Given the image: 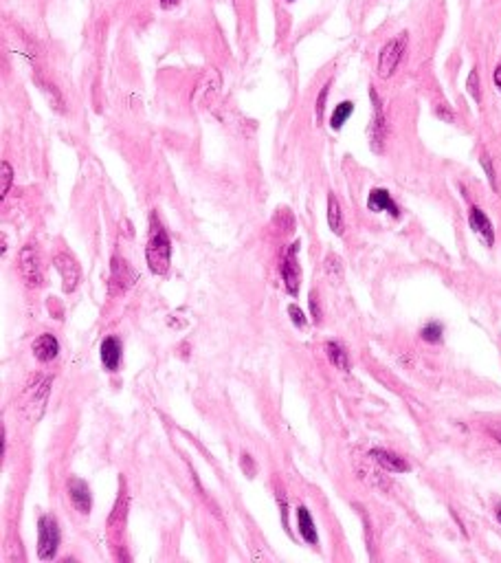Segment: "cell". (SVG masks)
I'll return each instance as SVG.
<instances>
[{"instance_id": "cell-17", "label": "cell", "mask_w": 501, "mask_h": 563, "mask_svg": "<svg viewBox=\"0 0 501 563\" xmlns=\"http://www.w3.org/2000/svg\"><path fill=\"white\" fill-rule=\"evenodd\" d=\"M112 282H116V284L121 282V289L130 286V282H132L130 267L126 264V260H121V258H114L112 260Z\"/></svg>"}, {"instance_id": "cell-1", "label": "cell", "mask_w": 501, "mask_h": 563, "mask_svg": "<svg viewBox=\"0 0 501 563\" xmlns=\"http://www.w3.org/2000/svg\"><path fill=\"white\" fill-rule=\"evenodd\" d=\"M152 236H149L145 258H147V267L154 275H165L170 269V258H172V242L167 238L165 229L161 227L159 218L152 216Z\"/></svg>"}, {"instance_id": "cell-5", "label": "cell", "mask_w": 501, "mask_h": 563, "mask_svg": "<svg viewBox=\"0 0 501 563\" xmlns=\"http://www.w3.org/2000/svg\"><path fill=\"white\" fill-rule=\"evenodd\" d=\"M53 264H55V269H58V273L62 277L64 293H73L77 289V284H79V279H81V269H79V264L75 262V258L69 256V253H58Z\"/></svg>"}, {"instance_id": "cell-13", "label": "cell", "mask_w": 501, "mask_h": 563, "mask_svg": "<svg viewBox=\"0 0 501 563\" xmlns=\"http://www.w3.org/2000/svg\"><path fill=\"white\" fill-rule=\"evenodd\" d=\"M367 207H370L372 211H389L394 218L400 216V209L392 201L389 192L387 190H380V187H376V190L370 192V198H367Z\"/></svg>"}, {"instance_id": "cell-24", "label": "cell", "mask_w": 501, "mask_h": 563, "mask_svg": "<svg viewBox=\"0 0 501 563\" xmlns=\"http://www.w3.org/2000/svg\"><path fill=\"white\" fill-rule=\"evenodd\" d=\"M466 88H469L471 97L475 99V102H479L481 99V93H479V79H477V71H471L469 75V81H466Z\"/></svg>"}, {"instance_id": "cell-28", "label": "cell", "mask_w": 501, "mask_h": 563, "mask_svg": "<svg viewBox=\"0 0 501 563\" xmlns=\"http://www.w3.org/2000/svg\"><path fill=\"white\" fill-rule=\"evenodd\" d=\"M240 465H244V469H246V475H248V477H253V475H255V467H253V462H250V456H248V453H242Z\"/></svg>"}, {"instance_id": "cell-25", "label": "cell", "mask_w": 501, "mask_h": 563, "mask_svg": "<svg viewBox=\"0 0 501 563\" xmlns=\"http://www.w3.org/2000/svg\"><path fill=\"white\" fill-rule=\"evenodd\" d=\"M288 314H290V319H293V324L297 328H304L306 326V317H304V312H302V308H299V306L290 304L288 306Z\"/></svg>"}, {"instance_id": "cell-2", "label": "cell", "mask_w": 501, "mask_h": 563, "mask_svg": "<svg viewBox=\"0 0 501 563\" xmlns=\"http://www.w3.org/2000/svg\"><path fill=\"white\" fill-rule=\"evenodd\" d=\"M60 548V526L55 517L42 515L38 522V557L42 561L53 559Z\"/></svg>"}, {"instance_id": "cell-8", "label": "cell", "mask_w": 501, "mask_h": 563, "mask_svg": "<svg viewBox=\"0 0 501 563\" xmlns=\"http://www.w3.org/2000/svg\"><path fill=\"white\" fill-rule=\"evenodd\" d=\"M372 102H374V119H372V126H370V139H372L374 152H380L382 150V141H385L387 126H385V114H382L376 91H372Z\"/></svg>"}, {"instance_id": "cell-6", "label": "cell", "mask_w": 501, "mask_h": 563, "mask_svg": "<svg viewBox=\"0 0 501 563\" xmlns=\"http://www.w3.org/2000/svg\"><path fill=\"white\" fill-rule=\"evenodd\" d=\"M20 273L27 282V286H40L42 284V271H40V260L38 251L33 244H25L20 251Z\"/></svg>"}, {"instance_id": "cell-23", "label": "cell", "mask_w": 501, "mask_h": 563, "mask_svg": "<svg viewBox=\"0 0 501 563\" xmlns=\"http://www.w3.org/2000/svg\"><path fill=\"white\" fill-rule=\"evenodd\" d=\"M308 304H310V312H312V317H314V322L316 324H321V306H319V295H316V291H312L310 293V297H308Z\"/></svg>"}, {"instance_id": "cell-10", "label": "cell", "mask_w": 501, "mask_h": 563, "mask_svg": "<svg viewBox=\"0 0 501 563\" xmlns=\"http://www.w3.org/2000/svg\"><path fill=\"white\" fill-rule=\"evenodd\" d=\"M58 352H60V343L51 333H44V335L36 337V341H33V357H36L38 361H42V363L53 361L58 357Z\"/></svg>"}, {"instance_id": "cell-19", "label": "cell", "mask_w": 501, "mask_h": 563, "mask_svg": "<svg viewBox=\"0 0 501 563\" xmlns=\"http://www.w3.org/2000/svg\"><path fill=\"white\" fill-rule=\"evenodd\" d=\"M422 339L429 341V343H440L442 341V335H444V328L442 324H436V322H431L422 328Z\"/></svg>"}, {"instance_id": "cell-27", "label": "cell", "mask_w": 501, "mask_h": 563, "mask_svg": "<svg viewBox=\"0 0 501 563\" xmlns=\"http://www.w3.org/2000/svg\"><path fill=\"white\" fill-rule=\"evenodd\" d=\"M328 91H330V84H326L319 93V99H316V119L321 121L323 117V106H326V97H328Z\"/></svg>"}, {"instance_id": "cell-32", "label": "cell", "mask_w": 501, "mask_h": 563, "mask_svg": "<svg viewBox=\"0 0 501 563\" xmlns=\"http://www.w3.org/2000/svg\"><path fill=\"white\" fill-rule=\"evenodd\" d=\"M497 519H499V522H501V508H499V510H497Z\"/></svg>"}, {"instance_id": "cell-4", "label": "cell", "mask_w": 501, "mask_h": 563, "mask_svg": "<svg viewBox=\"0 0 501 563\" xmlns=\"http://www.w3.org/2000/svg\"><path fill=\"white\" fill-rule=\"evenodd\" d=\"M297 251H299V242L288 246V253L283 256V262H281L283 284H286V291L295 297L299 293V286H302V269H299V262H297Z\"/></svg>"}, {"instance_id": "cell-7", "label": "cell", "mask_w": 501, "mask_h": 563, "mask_svg": "<svg viewBox=\"0 0 501 563\" xmlns=\"http://www.w3.org/2000/svg\"><path fill=\"white\" fill-rule=\"evenodd\" d=\"M69 495H71L73 506L79 512H84V515H88L91 506H93V495H91L88 484L84 482V479H79V477H71L69 479Z\"/></svg>"}, {"instance_id": "cell-33", "label": "cell", "mask_w": 501, "mask_h": 563, "mask_svg": "<svg viewBox=\"0 0 501 563\" xmlns=\"http://www.w3.org/2000/svg\"><path fill=\"white\" fill-rule=\"evenodd\" d=\"M288 3H293V0H288Z\"/></svg>"}, {"instance_id": "cell-29", "label": "cell", "mask_w": 501, "mask_h": 563, "mask_svg": "<svg viewBox=\"0 0 501 563\" xmlns=\"http://www.w3.org/2000/svg\"><path fill=\"white\" fill-rule=\"evenodd\" d=\"M178 5V0H161V7L163 9H172V7H176Z\"/></svg>"}, {"instance_id": "cell-18", "label": "cell", "mask_w": 501, "mask_h": 563, "mask_svg": "<svg viewBox=\"0 0 501 563\" xmlns=\"http://www.w3.org/2000/svg\"><path fill=\"white\" fill-rule=\"evenodd\" d=\"M354 112V104L352 102H341L337 108H334V112H332V117H330V126L334 128V130H339L347 119H349V114Z\"/></svg>"}, {"instance_id": "cell-16", "label": "cell", "mask_w": 501, "mask_h": 563, "mask_svg": "<svg viewBox=\"0 0 501 563\" xmlns=\"http://www.w3.org/2000/svg\"><path fill=\"white\" fill-rule=\"evenodd\" d=\"M328 225L337 236L343 234V213H341V205L332 194L328 196Z\"/></svg>"}, {"instance_id": "cell-30", "label": "cell", "mask_w": 501, "mask_h": 563, "mask_svg": "<svg viewBox=\"0 0 501 563\" xmlns=\"http://www.w3.org/2000/svg\"><path fill=\"white\" fill-rule=\"evenodd\" d=\"M495 84H497V88H501V64L497 66V71H495Z\"/></svg>"}, {"instance_id": "cell-14", "label": "cell", "mask_w": 501, "mask_h": 563, "mask_svg": "<svg viewBox=\"0 0 501 563\" xmlns=\"http://www.w3.org/2000/svg\"><path fill=\"white\" fill-rule=\"evenodd\" d=\"M297 526H299V533H302V537L308 541V543H316L319 541V537H316V531H314V522L310 517V512L306 506H299L297 508Z\"/></svg>"}, {"instance_id": "cell-12", "label": "cell", "mask_w": 501, "mask_h": 563, "mask_svg": "<svg viewBox=\"0 0 501 563\" xmlns=\"http://www.w3.org/2000/svg\"><path fill=\"white\" fill-rule=\"evenodd\" d=\"M99 355H102V363L106 366V370L114 372L121 361V341L116 337H106L102 341V347H99Z\"/></svg>"}, {"instance_id": "cell-11", "label": "cell", "mask_w": 501, "mask_h": 563, "mask_svg": "<svg viewBox=\"0 0 501 563\" xmlns=\"http://www.w3.org/2000/svg\"><path fill=\"white\" fill-rule=\"evenodd\" d=\"M370 458L376 462V465H380L385 471H392V473H407L409 471V465L407 462L392 453V451H385V449H372L370 451Z\"/></svg>"}, {"instance_id": "cell-31", "label": "cell", "mask_w": 501, "mask_h": 563, "mask_svg": "<svg viewBox=\"0 0 501 563\" xmlns=\"http://www.w3.org/2000/svg\"><path fill=\"white\" fill-rule=\"evenodd\" d=\"M493 436L497 438V442H501V432H493Z\"/></svg>"}, {"instance_id": "cell-21", "label": "cell", "mask_w": 501, "mask_h": 563, "mask_svg": "<svg viewBox=\"0 0 501 563\" xmlns=\"http://www.w3.org/2000/svg\"><path fill=\"white\" fill-rule=\"evenodd\" d=\"M326 273L330 275V277H334V279H341V275H343V264H341V258L339 256H328L326 258Z\"/></svg>"}, {"instance_id": "cell-26", "label": "cell", "mask_w": 501, "mask_h": 563, "mask_svg": "<svg viewBox=\"0 0 501 563\" xmlns=\"http://www.w3.org/2000/svg\"><path fill=\"white\" fill-rule=\"evenodd\" d=\"M481 165H483V170H486V174H488V180H490V185H493V190H497V180H495V170H493V163H490V157L483 152L481 154Z\"/></svg>"}, {"instance_id": "cell-20", "label": "cell", "mask_w": 501, "mask_h": 563, "mask_svg": "<svg viewBox=\"0 0 501 563\" xmlns=\"http://www.w3.org/2000/svg\"><path fill=\"white\" fill-rule=\"evenodd\" d=\"M275 225L283 231V234H288V231H293V227H295V218L290 216L288 209H277V213H275Z\"/></svg>"}, {"instance_id": "cell-22", "label": "cell", "mask_w": 501, "mask_h": 563, "mask_svg": "<svg viewBox=\"0 0 501 563\" xmlns=\"http://www.w3.org/2000/svg\"><path fill=\"white\" fill-rule=\"evenodd\" d=\"M0 174H3V185H0V196H7L9 187H11V178H13V170L7 161L0 163Z\"/></svg>"}, {"instance_id": "cell-3", "label": "cell", "mask_w": 501, "mask_h": 563, "mask_svg": "<svg viewBox=\"0 0 501 563\" xmlns=\"http://www.w3.org/2000/svg\"><path fill=\"white\" fill-rule=\"evenodd\" d=\"M405 48H407V33H400L398 38L389 40L382 46V51L378 55V75L382 79H389L394 75L400 60L405 55Z\"/></svg>"}, {"instance_id": "cell-15", "label": "cell", "mask_w": 501, "mask_h": 563, "mask_svg": "<svg viewBox=\"0 0 501 563\" xmlns=\"http://www.w3.org/2000/svg\"><path fill=\"white\" fill-rule=\"evenodd\" d=\"M326 355H328L330 363H332V366L337 368V370H343V372L349 370V359H347V352H345V347H343L341 343L330 341V343L326 345Z\"/></svg>"}, {"instance_id": "cell-9", "label": "cell", "mask_w": 501, "mask_h": 563, "mask_svg": "<svg viewBox=\"0 0 501 563\" xmlns=\"http://www.w3.org/2000/svg\"><path fill=\"white\" fill-rule=\"evenodd\" d=\"M469 223H471V229L475 231V234L486 242L488 246H493L495 242V229L488 220V216L483 213L479 207H471V213H469Z\"/></svg>"}]
</instances>
